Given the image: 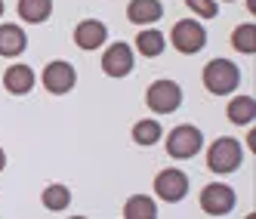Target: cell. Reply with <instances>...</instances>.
Returning <instances> with one entry per match:
<instances>
[{"label": "cell", "mask_w": 256, "mask_h": 219, "mask_svg": "<svg viewBox=\"0 0 256 219\" xmlns=\"http://www.w3.org/2000/svg\"><path fill=\"white\" fill-rule=\"evenodd\" d=\"M102 71L108 78H126L133 71V50L126 44H112L102 56Z\"/></svg>", "instance_id": "9"}, {"label": "cell", "mask_w": 256, "mask_h": 219, "mask_svg": "<svg viewBox=\"0 0 256 219\" xmlns=\"http://www.w3.org/2000/svg\"><path fill=\"white\" fill-rule=\"evenodd\" d=\"M154 192H158L160 200L176 204V200H182L186 192H188V176L182 173V170H173V167L170 170H160L158 179H154Z\"/></svg>", "instance_id": "7"}, {"label": "cell", "mask_w": 256, "mask_h": 219, "mask_svg": "<svg viewBox=\"0 0 256 219\" xmlns=\"http://www.w3.org/2000/svg\"><path fill=\"white\" fill-rule=\"evenodd\" d=\"M25 31L19 25H0V56H19L25 52Z\"/></svg>", "instance_id": "13"}, {"label": "cell", "mask_w": 256, "mask_h": 219, "mask_svg": "<svg viewBox=\"0 0 256 219\" xmlns=\"http://www.w3.org/2000/svg\"><path fill=\"white\" fill-rule=\"evenodd\" d=\"M124 216H126V219H154V216H158V207H154V200H152V198L136 194V198L126 200Z\"/></svg>", "instance_id": "16"}, {"label": "cell", "mask_w": 256, "mask_h": 219, "mask_svg": "<svg viewBox=\"0 0 256 219\" xmlns=\"http://www.w3.org/2000/svg\"><path fill=\"white\" fill-rule=\"evenodd\" d=\"M108 38V28L99 22V19H84L78 28H74V44L80 50H99Z\"/></svg>", "instance_id": "10"}, {"label": "cell", "mask_w": 256, "mask_h": 219, "mask_svg": "<svg viewBox=\"0 0 256 219\" xmlns=\"http://www.w3.org/2000/svg\"><path fill=\"white\" fill-rule=\"evenodd\" d=\"M145 105H148L152 112H158V114L176 112V108L182 105V90H179V84H173V80H158V84H152L148 93H145Z\"/></svg>", "instance_id": "4"}, {"label": "cell", "mask_w": 256, "mask_h": 219, "mask_svg": "<svg viewBox=\"0 0 256 219\" xmlns=\"http://www.w3.org/2000/svg\"><path fill=\"white\" fill-rule=\"evenodd\" d=\"M170 40H173V46H176L179 52H186V56H192V52L204 50V44H207V31L200 28L194 19H179V22L173 25Z\"/></svg>", "instance_id": "5"}, {"label": "cell", "mask_w": 256, "mask_h": 219, "mask_svg": "<svg viewBox=\"0 0 256 219\" xmlns=\"http://www.w3.org/2000/svg\"><path fill=\"white\" fill-rule=\"evenodd\" d=\"M238 84H241V71H238V65L228 62V59H213L204 68V86L213 96H228Z\"/></svg>", "instance_id": "1"}, {"label": "cell", "mask_w": 256, "mask_h": 219, "mask_svg": "<svg viewBox=\"0 0 256 219\" xmlns=\"http://www.w3.org/2000/svg\"><path fill=\"white\" fill-rule=\"evenodd\" d=\"M68 204H71V192H68L65 186H50V188H44V207H46V210L59 213V210H65Z\"/></svg>", "instance_id": "19"}, {"label": "cell", "mask_w": 256, "mask_h": 219, "mask_svg": "<svg viewBox=\"0 0 256 219\" xmlns=\"http://www.w3.org/2000/svg\"><path fill=\"white\" fill-rule=\"evenodd\" d=\"M6 167V154H4V148H0V170Z\"/></svg>", "instance_id": "22"}, {"label": "cell", "mask_w": 256, "mask_h": 219, "mask_svg": "<svg viewBox=\"0 0 256 219\" xmlns=\"http://www.w3.org/2000/svg\"><path fill=\"white\" fill-rule=\"evenodd\" d=\"M200 145H204V136H200L198 126L182 124V126H176V130L167 136V154L176 158V160H182V158H194V154L200 152Z\"/></svg>", "instance_id": "3"}, {"label": "cell", "mask_w": 256, "mask_h": 219, "mask_svg": "<svg viewBox=\"0 0 256 219\" xmlns=\"http://www.w3.org/2000/svg\"><path fill=\"white\" fill-rule=\"evenodd\" d=\"M232 46H234L238 52H244V56H253V52H256V25H241V28H234Z\"/></svg>", "instance_id": "18"}, {"label": "cell", "mask_w": 256, "mask_h": 219, "mask_svg": "<svg viewBox=\"0 0 256 219\" xmlns=\"http://www.w3.org/2000/svg\"><path fill=\"white\" fill-rule=\"evenodd\" d=\"M136 46H139V52H142V56L154 59V56H160V52H164V34H160V31H154V28H148V31H139Z\"/></svg>", "instance_id": "17"}, {"label": "cell", "mask_w": 256, "mask_h": 219, "mask_svg": "<svg viewBox=\"0 0 256 219\" xmlns=\"http://www.w3.org/2000/svg\"><path fill=\"white\" fill-rule=\"evenodd\" d=\"M164 16V6L158 0H130V6H126V19L133 25H152Z\"/></svg>", "instance_id": "11"}, {"label": "cell", "mask_w": 256, "mask_h": 219, "mask_svg": "<svg viewBox=\"0 0 256 219\" xmlns=\"http://www.w3.org/2000/svg\"><path fill=\"white\" fill-rule=\"evenodd\" d=\"M4 86L10 90L12 96L31 93V86H34V71H31L28 65H12L6 74H4Z\"/></svg>", "instance_id": "12"}, {"label": "cell", "mask_w": 256, "mask_h": 219, "mask_svg": "<svg viewBox=\"0 0 256 219\" xmlns=\"http://www.w3.org/2000/svg\"><path fill=\"white\" fill-rule=\"evenodd\" d=\"M74 80H78V74H74V68L68 62H50L44 68V86L52 96H62L68 90H74Z\"/></svg>", "instance_id": "8"}, {"label": "cell", "mask_w": 256, "mask_h": 219, "mask_svg": "<svg viewBox=\"0 0 256 219\" xmlns=\"http://www.w3.org/2000/svg\"><path fill=\"white\" fill-rule=\"evenodd\" d=\"M200 210L210 213V216H226L234 210V192L222 182H213L200 192Z\"/></svg>", "instance_id": "6"}, {"label": "cell", "mask_w": 256, "mask_h": 219, "mask_svg": "<svg viewBox=\"0 0 256 219\" xmlns=\"http://www.w3.org/2000/svg\"><path fill=\"white\" fill-rule=\"evenodd\" d=\"M186 4H188L198 16H204V19H213V16L219 12V6L213 4V0H186Z\"/></svg>", "instance_id": "21"}, {"label": "cell", "mask_w": 256, "mask_h": 219, "mask_svg": "<svg viewBox=\"0 0 256 219\" xmlns=\"http://www.w3.org/2000/svg\"><path fill=\"white\" fill-rule=\"evenodd\" d=\"M0 16H4V0H0Z\"/></svg>", "instance_id": "23"}, {"label": "cell", "mask_w": 256, "mask_h": 219, "mask_svg": "<svg viewBox=\"0 0 256 219\" xmlns=\"http://www.w3.org/2000/svg\"><path fill=\"white\" fill-rule=\"evenodd\" d=\"M50 12H52V0H19V16L31 25L46 22Z\"/></svg>", "instance_id": "14"}, {"label": "cell", "mask_w": 256, "mask_h": 219, "mask_svg": "<svg viewBox=\"0 0 256 219\" xmlns=\"http://www.w3.org/2000/svg\"><path fill=\"white\" fill-rule=\"evenodd\" d=\"M256 118V102L250 99V96H238V99H232L228 102V120L232 124H250Z\"/></svg>", "instance_id": "15"}, {"label": "cell", "mask_w": 256, "mask_h": 219, "mask_svg": "<svg viewBox=\"0 0 256 219\" xmlns=\"http://www.w3.org/2000/svg\"><path fill=\"white\" fill-rule=\"evenodd\" d=\"M241 160H244V152H241V142L232 139V136H222V139H216L210 145V152H207V167L213 173H232L241 167Z\"/></svg>", "instance_id": "2"}, {"label": "cell", "mask_w": 256, "mask_h": 219, "mask_svg": "<svg viewBox=\"0 0 256 219\" xmlns=\"http://www.w3.org/2000/svg\"><path fill=\"white\" fill-rule=\"evenodd\" d=\"M160 139V124L158 120H139L133 126V142L136 145H154Z\"/></svg>", "instance_id": "20"}]
</instances>
